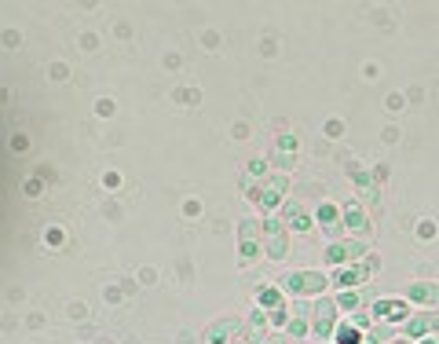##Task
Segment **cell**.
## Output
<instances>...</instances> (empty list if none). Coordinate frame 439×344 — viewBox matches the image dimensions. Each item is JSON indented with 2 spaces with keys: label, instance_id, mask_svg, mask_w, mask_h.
Returning <instances> with one entry per match:
<instances>
[{
  "label": "cell",
  "instance_id": "7",
  "mask_svg": "<svg viewBox=\"0 0 439 344\" xmlns=\"http://www.w3.org/2000/svg\"><path fill=\"white\" fill-rule=\"evenodd\" d=\"M373 315L384 318V323H403V318H410V308L403 300H377L373 304Z\"/></svg>",
  "mask_w": 439,
  "mask_h": 344
},
{
  "label": "cell",
  "instance_id": "8",
  "mask_svg": "<svg viewBox=\"0 0 439 344\" xmlns=\"http://www.w3.org/2000/svg\"><path fill=\"white\" fill-rule=\"evenodd\" d=\"M333 311H337V304H333V300H319V308H315V334L319 337L333 334Z\"/></svg>",
  "mask_w": 439,
  "mask_h": 344
},
{
  "label": "cell",
  "instance_id": "13",
  "mask_svg": "<svg viewBox=\"0 0 439 344\" xmlns=\"http://www.w3.org/2000/svg\"><path fill=\"white\" fill-rule=\"evenodd\" d=\"M286 224L293 227V231H312V220H307V212L296 206V201H289V206H286Z\"/></svg>",
  "mask_w": 439,
  "mask_h": 344
},
{
  "label": "cell",
  "instance_id": "20",
  "mask_svg": "<svg viewBox=\"0 0 439 344\" xmlns=\"http://www.w3.org/2000/svg\"><path fill=\"white\" fill-rule=\"evenodd\" d=\"M304 329H307V323H304V318H293V323H289V334H293V337H301Z\"/></svg>",
  "mask_w": 439,
  "mask_h": 344
},
{
  "label": "cell",
  "instance_id": "16",
  "mask_svg": "<svg viewBox=\"0 0 439 344\" xmlns=\"http://www.w3.org/2000/svg\"><path fill=\"white\" fill-rule=\"evenodd\" d=\"M260 308H271L275 315L282 311V297H278V289H267V286L260 289Z\"/></svg>",
  "mask_w": 439,
  "mask_h": 344
},
{
  "label": "cell",
  "instance_id": "10",
  "mask_svg": "<svg viewBox=\"0 0 439 344\" xmlns=\"http://www.w3.org/2000/svg\"><path fill=\"white\" fill-rule=\"evenodd\" d=\"M264 334H267V315H264V311H253L249 323H245V337H242L238 344H256Z\"/></svg>",
  "mask_w": 439,
  "mask_h": 344
},
{
  "label": "cell",
  "instance_id": "5",
  "mask_svg": "<svg viewBox=\"0 0 439 344\" xmlns=\"http://www.w3.org/2000/svg\"><path fill=\"white\" fill-rule=\"evenodd\" d=\"M363 253H366L363 242H352V238H348V242H333V246L326 249V260H330V264H348V260L363 257Z\"/></svg>",
  "mask_w": 439,
  "mask_h": 344
},
{
  "label": "cell",
  "instance_id": "4",
  "mask_svg": "<svg viewBox=\"0 0 439 344\" xmlns=\"http://www.w3.org/2000/svg\"><path fill=\"white\" fill-rule=\"evenodd\" d=\"M264 242H267V257L271 260L286 257V231H282L278 220H264Z\"/></svg>",
  "mask_w": 439,
  "mask_h": 344
},
{
  "label": "cell",
  "instance_id": "17",
  "mask_svg": "<svg viewBox=\"0 0 439 344\" xmlns=\"http://www.w3.org/2000/svg\"><path fill=\"white\" fill-rule=\"evenodd\" d=\"M337 337H341V344H359V334H355L352 326H341V329H337Z\"/></svg>",
  "mask_w": 439,
  "mask_h": 344
},
{
  "label": "cell",
  "instance_id": "15",
  "mask_svg": "<svg viewBox=\"0 0 439 344\" xmlns=\"http://www.w3.org/2000/svg\"><path fill=\"white\" fill-rule=\"evenodd\" d=\"M238 238H242V242H256V238H264V224H256V220H242Z\"/></svg>",
  "mask_w": 439,
  "mask_h": 344
},
{
  "label": "cell",
  "instance_id": "1",
  "mask_svg": "<svg viewBox=\"0 0 439 344\" xmlns=\"http://www.w3.org/2000/svg\"><path fill=\"white\" fill-rule=\"evenodd\" d=\"M282 286H286L289 293H322L326 289V275H319V271H289L286 278H282Z\"/></svg>",
  "mask_w": 439,
  "mask_h": 344
},
{
  "label": "cell",
  "instance_id": "11",
  "mask_svg": "<svg viewBox=\"0 0 439 344\" xmlns=\"http://www.w3.org/2000/svg\"><path fill=\"white\" fill-rule=\"evenodd\" d=\"M432 329H439V315H414V318H406V334L410 337H424V334H432Z\"/></svg>",
  "mask_w": 439,
  "mask_h": 344
},
{
  "label": "cell",
  "instance_id": "9",
  "mask_svg": "<svg viewBox=\"0 0 439 344\" xmlns=\"http://www.w3.org/2000/svg\"><path fill=\"white\" fill-rule=\"evenodd\" d=\"M348 172H352V180L359 183V190H363V198H366V206H373V201H381L377 198V187H373V180H370V176L363 172V165H348Z\"/></svg>",
  "mask_w": 439,
  "mask_h": 344
},
{
  "label": "cell",
  "instance_id": "14",
  "mask_svg": "<svg viewBox=\"0 0 439 344\" xmlns=\"http://www.w3.org/2000/svg\"><path fill=\"white\" fill-rule=\"evenodd\" d=\"M344 224L352 227V231H366V227H370V224H366V212L359 209V206H348V209H344Z\"/></svg>",
  "mask_w": 439,
  "mask_h": 344
},
{
  "label": "cell",
  "instance_id": "3",
  "mask_svg": "<svg viewBox=\"0 0 439 344\" xmlns=\"http://www.w3.org/2000/svg\"><path fill=\"white\" fill-rule=\"evenodd\" d=\"M286 187H289L286 176H275V180H267V183H260L253 190V201L256 206H278L282 194H286Z\"/></svg>",
  "mask_w": 439,
  "mask_h": 344
},
{
  "label": "cell",
  "instance_id": "18",
  "mask_svg": "<svg viewBox=\"0 0 439 344\" xmlns=\"http://www.w3.org/2000/svg\"><path fill=\"white\" fill-rule=\"evenodd\" d=\"M242 260H245V264L256 260V242H242Z\"/></svg>",
  "mask_w": 439,
  "mask_h": 344
},
{
  "label": "cell",
  "instance_id": "12",
  "mask_svg": "<svg viewBox=\"0 0 439 344\" xmlns=\"http://www.w3.org/2000/svg\"><path fill=\"white\" fill-rule=\"evenodd\" d=\"M410 300H418V304H439V286L436 282H414V286H410Z\"/></svg>",
  "mask_w": 439,
  "mask_h": 344
},
{
  "label": "cell",
  "instance_id": "2",
  "mask_svg": "<svg viewBox=\"0 0 439 344\" xmlns=\"http://www.w3.org/2000/svg\"><path fill=\"white\" fill-rule=\"evenodd\" d=\"M235 337H242V323L238 318H220V323H213L209 329H205V344H235Z\"/></svg>",
  "mask_w": 439,
  "mask_h": 344
},
{
  "label": "cell",
  "instance_id": "6",
  "mask_svg": "<svg viewBox=\"0 0 439 344\" xmlns=\"http://www.w3.org/2000/svg\"><path fill=\"white\" fill-rule=\"evenodd\" d=\"M373 271H377V260L352 264V267H344V271H337V286H359V282H366Z\"/></svg>",
  "mask_w": 439,
  "mask_h": 344
},
{
  "label": "cell",
  "instance_id": "21",
  "mask_svg": "<svg viewBox=\"0 0 439 344\" xmlns=\"http://www.w3.org/2000/svg\"><path fill=\"white\" fill-rule=\"evenodd\" d=\"M264 172H267L264 161H253V165H249V176H264Z\"/></svg>",
  "mask_w": 439,
  "mask_h": 344
},
{
  "label": "cell",
  "instance_id": "22",
  "mask_svg": "<svg viewBox=\"0 0 439 344\" xmlns=\"http://www.w3.org/2000/svg\"><path fill=\"white\" fill-rule=\"evenodd\" d=\"M392 344H403V341H392Z\"/></svg>",
  "mask_w": 439,
  "mask_h": 344
},
{
  "label": "cell",
  "instance_id": "19",
  "mask_svg": "<svg viewBox=\"0 0 439 344\" xmlns=\"http://www.w3.org/2000/svg\"><path fill=\"white\" fill-rule=\"evenodd\" d=\"M337 304H341V308H348V311H355V308H359V293H344Z\"/></svg>",
  "mask_w": 439,
  "mask_h": 344
}]
</instances>
